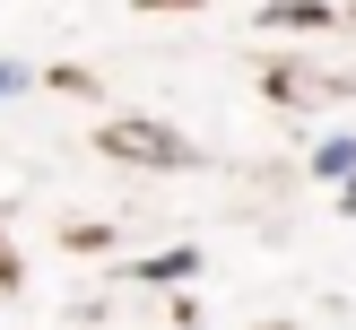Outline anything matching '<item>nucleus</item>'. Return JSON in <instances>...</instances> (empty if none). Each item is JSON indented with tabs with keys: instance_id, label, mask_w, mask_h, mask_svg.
I'll return each instance as SVG.
<instances>
[{
	"instance_id": "obj_1",
	"label": "nucleus",
	"mask_w": 356,
	"mask_h": 330,
	"mask_svg": "<svg viewBox=\"0 0 356 330\" xmlns=\"http://www.w3.org/2000/svg\"><path fill=\"white\" fill-rule=\"evenodd\" d=\"M104 148H122V156H183V139L174 131H104Z\"/></svg>"
},
{
	"instance_id": "obj_2",
	"label": "nucleus",
	"mask_w": 356,
	"mask_h": 330,
	"mask_svg": "<svg viewBox=\"0 0 356 330\" xmlns=\"http://www.w3.org/2000/svg\"><path fill=\"white\" fill-rule=\"evenodd\" d=\"M9 87H26V69H17V61H0V96H9Z\"/></svg>"
}]
</instances>
